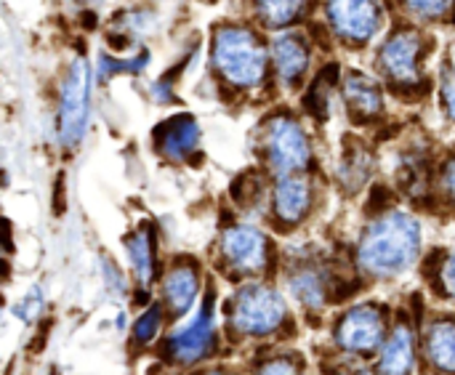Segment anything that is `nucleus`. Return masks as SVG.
<instances>
[{
	"mask_svg": "<svg viewBox=\"0 0 455 375\" xmlns=\"http://www.w3.org/2000/svg\"><path fill=\"white\" fill-rule=\"evenodd\" d=\"M413 368V336L408 325H397L395 336L389 339L384 357H381V373L384 375H408Z\"/></svg>",
	"mask_w": 455,
	"mask_h": 375,
	"instance_id": "nucleus-16",
	"label": "nucleus"
},
{
	"mask_svg": "<svg viewBox=\"0 0 455 375\" xmlns=\"http://www.w3.org/2000/svg\"><path fill=\"white\" fill-rule=\"evenodd\" d=\"M443 104H445L448 117L455 123V75H451L443 85Z\"/></svg>",
	"mask_w": 455,
	"mask_h": 375,
	"instance_id": "nucleus-24",
	"label": "nucleus"
},
{
	"mask_svg": "<svg viewBox=\"0 0 455 375\" xmlns=\"http://www.w3.org/2000/svg\"><path fill=\"white\" fill-rule=\"evenodd\" d=\"M309 45L301 35L288 32L280 35L272 45V59H275V69L277 77L285 88H296L301 83V77L309 69Z\"/></svg>",
	"mask_w": 455,
	"mask_h": 375,
	"instance_id": "nucleus-10",
	"label": "nucleus"
},
{
	"mask_svg": "<svg viewBox=\"0 0 455 375\" xmlns=\"http://www.w3.org/2000/svg\"><path fill=\"white\" fill-rule=\"evenodd\" d=\"M283 320H285V301L272 288L251 285L235 301V317H232V323L243 333L264 336V333L277 331Z\"/></svg>",
	"mask_w": 455,
	"mask_h": 375,
	"instance_id": "nucleus-5",
	"label": "nucleus"
},
{
	"mask_svg": "<svg viewBox=\"0 0 455 375\" xmlns=\"http://www.w3.org/2000/svg\"><path fill=\"white\" fill-rule=\"evenodd\" d=\"M128 256H131V267L136 272V277L141 283H152L155 277V245H152V235L149 232H136L131 240H125Z\"/></svg>",
	"mask_w": 455,
	"mask_h": 375,
	"instance_id": "nucleus-19",
	"label": "nucleus"
},
{
	"mask_svg": "<svg viewBox=\"0 0 455 375\" xmlns=\"http://www.w3.org/2000/svg\"><path fill=\"white\" fill-rule=\"evenodd\" d=\"M149 61V53H139L131 59H112V56H101L99 64V77H112L117 72H141Z\"/></svg>",
	"mask_w": 455,
	"mask_h": 375,
	"instance_id": "nucleus-21",
	"label": "nucleus"
},
{
	"mask_svg": "<svg viewBox=\"0 0 455 375\" xmlns=\"http://www.w3.org/2000/svg\"><path fill=\"white\" fill-rule=\"evenodd\" d=\"M429 357L440 371L455 373V325L437 323L429 333Z\"/></svg>",
	"mask_w": 455,
	"mask_h": 375,
	"instance_id": "nucleus-18",
	"label": "nucleus"
},
{
	"mask_svg": "<svg viewBox=\"0 0 455 375\" xmlns=\"http://www.w3.org/2000/svg\"><path fill=\"white\" fill-rule=\"evenodd\" d=\"M328 19L341 40L349 45H365L384 24L379 0H328Z\"/></svg>",
	"mask_w": 455,
	"mask_h": 375,
	"instance_id": "nucleus-6",
	"label": "nucleus"
},
{
	"mask_svg": "<svg viewBox=\"0 0 455 375\" xmlns=\"http://www.w3.org/2000/svg\"><path fill=\"white\" fill-rule=\"evenodd\" d=\"M403 5L421 19H443L451 8L453 0H403Z\"/></svg>",
	"mask_w": 455,
	"mask_h": 375,
	"instance_id": "nucleus-22",
	"label": "nucleus"
},
{
	"mask_svg": "<svg viewBox=\"0 0 455 375\" xmlns=\"http://www.w3.org/2000/svg\"><path fill=\"white\" fill-rule=\"evenodd\" d=\"M91 115V67L83 56L72 59L59 91V141L72 149L83 141Z\"/></svg>",
	"mask_w": 455,
	"mask_h": 375,
	"instance_id": "nucleus-3",
	"label": "nucleus"
},
{
	"mask_svg": "<svg viewBox=\"0 0 455 375\" xmlns=\"http://www.w3.org/2000/svg\"><path fill=\"white\" fill-rule=\"evenodd\" d=\"M261 375H299V371L291 365V363H285V360H280V363H272V365H267Z\"/></svg>",
	"mask_w": 455,
	"mask_h": 375,
	"instance_id": "nucleus-26",
	"label": "nucleus"
},
{
	"mask_svg": "<svg viewBox=\"0 0 455 375\" xmlns=\"http://www.w3.org/2000/svg\"><path fill=\"white\" fill-rule=\"evenodd\" d=\"M157 328H160V309H157V307H152V309H149L139 323H136L133 336H136V341H139V344H147V341H152V339H155Z\"/></svg>",
	"mask_w": 455,
	"mask_h": 375,
	"instance_id": "nucleus-23",
	"label": "nucleus"
},
{
	"mask_svg": "<svg viewBox=\"0 0 455 375\" xmlns=\"http://www.w3.org/2000/svg\"><path fill=\"white\" fill-rule=\"evenodd\" d=\"M421 56H424V43L416 29H397L381 48L379 64L387 72L389 80L411 85L419 80L421 72Z\"/></svg>",
	"mask_w": 455,
	"mask_h": 375,
	"instance_id": "nucleus-7",
	"label": "nucleus"
},
{
	"mask_svg": "<svg viewBox=\"0 0 455 375\" xmlns=\"http://www.w3.org/2000/svg\"><path fill=\"white\" fill-rule=\"evenodd\" d=\"M221 253L227 264L240 275H256L267 267L269 243L253 227H232L221 240Z\"/></svg>",
	"mask_w": 455,
	"mask_h": 375,
	"instance_id": "nucleus-8",
	"label": "nucleus"
},
{
	"mask_svg": "<svg viewBox=\"0 0 455 375\" xmlns=\"http://www.w3.org/2000/svg\"><path fill=\"white\" fill-rule=\"evenodd\" d=\"M197 141H200V128H197V120L189 115H179L168 120L157 133V147L171 160H181L192 155L197 149Z\"/></svg>",
	"mask_w": 455,
	"mask_h": 375,
	"instance_id": "nucleus-14",
	"label": "nucleus"
},
{
	"mask_svg": "<svg viewBox=\"0 0 455 375\" xmlns=\"http://www.w3.org/2000/svg\"><path fill=\"white\" fill-rule=\"evenodd\" d=\"M309 0H256V13L267 27H288L304 11Z\"/></svg>",
	"mask_w": 455,
	"mask_h": 375,
	"instance_id": "nucleus-17",
	"label": "nucleus"
},
{
	"mask_svg": "<svg viewBox=\"0 0 455 375\" xmlns=\"http://www.w3.org/2000/svg\"><path fill=\"white\" fill-rule=\"evenodd\" d=\"M197 296V272L192 264H179L165 277V301L173 315H184Z\"/></svg>",
	"mask_w": 455,
	"mask_h": 375,
	"instance_id": "nucleus-15",
	"label": "nucleus"
},
{
	"mask_svg": "<svg viewBox=\"0 0 455 375\" xmlns=\"http://www.w3.org/2000/svg\"><path fill=\"white\" fill-rule=\"evenodd\" d=\"M309 200H312L309 181L304 176L288 173V176L280 179V184L275 189V213H277L280 221L296 224V221H301L307 216Z\"/></svg>",
	"mask_w": 455,
	"mask_h": 375,
	"instance_id": "nucleus-13",
	"label": "nucleus"
},
{
	"mask_svg": "<svg viewBox=\"0 0 455 375\" xmlns=\"http://www.w3.org/2000/svg\"><path fill=\"white\" fill-rule=\"evenodd\" d=\"M3 248H5V245H3V235H0V253H3Z\"/></svg>",
	"mask_w": 455,
	"mask_h": 375,
	"instance_id": "nucleus-28",
	"label": "nucleus"
},
{
	"mask_svg": "<svg viewBox=\"0 0 455 375\" xmlns=\"http://www.w3.org/2000/svg\"><path fill=\"white\" fill-rule=\"evenodd\" d=\"M291 291H293L296 299H301L307 307H320V304L325 301V293H328L323 275L315 272V269H301L299 275H293Z\"/></svg>",
	"mask_w": 455,
	"mask_h": 375,
	"instance_id": "nucleus-20",
	"label": "nucleus"
},
{
	"mask_svg": "<svg viewBox=\"0 0 455 375\" xmlns=\"http://www.w3.org/2000/svg\"><path fill=\"white\" fill-rule=\"evenodd\" d=\"M264 149H267V157H269V165L288 176V173H296L301 171L307 163H309V139L307 133L301 131V125L296 120H291L288 115H280V117H272L267 123V131H264Z\"/></svg>",
	"mask_w": 455,
	"mask_h": 375,
	"instance_id": "nucleus-4",
	"label": "nucleus"
},
{
	"mask_svg": "<svg viewBox=\"0 0 455 375\" xmlns=\"http://www.w3.org/2000/svg\"><path fill=\"white\" fill-rule=\"evenodd\" d=\"M211 339H213V317H211V299H208L200 315L171 339V355L181 363H195L211 349Z\"/></svg>",
	"mask_w": 455,
	"mask_h": 375,
	"instance_id": "nucleus-11",
	"label": "nucleus"
},
{
	"mask_svg": "<svg viewBox=\"0 0 455 375\" xmlns=\"http://www.w3.org/2000/svg\"><path fill=\"white\" fill-rule=\"evenodd\" d=\"M443 184H445V192L453 197L455 203V157L445 165V173H443Z\"/></svg>",
	"mask_w": 455,
	"mask_h": 375,
	"instance_id": "nucleus-27",
	"label": "nucleus"
},
{
	"mask_svg": "<svg viewBox=\"0 0 455 375\" xmlns=\"http://www.w3.org/2000/svg\"><path fill=\"white\" fill-rule=\"evenodd\" d=\"M213 64L235 88H256L267 77V48L253 29L227 24L213 37Z\"/></svg>",
	"mask_w": 455,
	"mask_h": 375,
	"instance_id": "nucleus-2",
	"label": "nucleus"
},
{
	"mask_svg": "<svg viewBox=\"0 0 455 375\" xmlns=\"http://www.w3.org/2000/svg\"><path fill=\"white\" fill-rule=\"evenodd\" d=\"M421 248V227L411 213H389L379 219L360 245V264L376 277H392L413 267Z\"/></svg>",
	"mask_w": 455,
	"mask_h": 375,
	"instance_id": "nucleus-1",
	"label": "nucleus"
},
{
	"mask_svg": "<svg viewBox=\"0 0 455 375\" xmlns=\"http://www.w3.org/2000/svg\"><path fill=\"white\" fill-rule=\"evenodd\" d=\"M384 341V317L376 307L365 304L352 309L339 325V344L352 352H373Z\"/></svg>",
	"mask_w": 455,
	"mask_h": 375,
	"instance_id": "nucleus-9",
	"label": "nucleus"
},
{
	"mask_svg": "<svg viewBox=\"0 0 455 375\" xmlns=\"http://www.w3.org/2000/svg\"><path fill=\"white\" fill-rule=\"evenodd\" d=\"M344 99L349 104V112L360 120L379 117L384 112V93L379 83H373L363 72H349L344 80Z\"/></svg>",
	"mask_w": 455,
	"mask_h": 375,
	"instance_id": "nucleus-12",
	"label": "nucleus"
},
{
	"mask_svg": "<svg viewBox=\"0 0 455 375\" xmlns=\"http://www.w3.org/2000/svg\"><path fill=\"white\" fill-rule=\"evenodd\" d=\"M443 285H445V291L455 299V253L448 256V261L443 267Z\"/></svg>",
	"mask_w": 455,
	"mask_h": 375,
	"instance_id": "nucleus-25",
	"label": "nucleus"
}]
</instances>
